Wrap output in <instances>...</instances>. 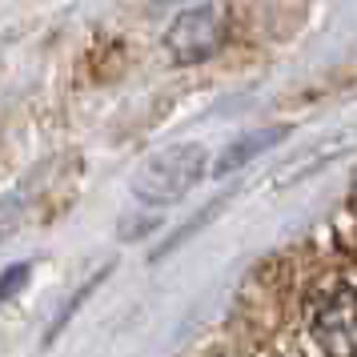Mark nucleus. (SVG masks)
Wrapping results in <instances>:
<instances>
[{
  "mask_svg": "<svg viewBox=\"0 0 357 357\" xmlns=\"http://www.w3.org/2000/svg\"><path fill=\"white\" fill-rule=\"evenodd\" d=\"M153 4H169V0H153Z\"/></svg>",
  "mask_w": 357,
  "mask_h": 357,
  "instance_id": "423d86ee",
  "label": "nucleus"
},
{
  "mask_svg": "<svg viewBox=\"0 0 357 357\" xmlns=\"http://www.w3.org/2000/svg\"><path fill=\"white\" fill-rule=\"evenodd\" d=\"M281 137H285V125H273V129H261V132H249V137H241L237 145H229L225 153L217 157V177H225V173H237L245 161H253L257 153L273 149Z\"/></svg>",
  "mask_w": 357,
  "mask_h": 357,
  "instance_id": "20e7f679",
  "label": "nucleus"
},
{
  "mask_svg": "<svg viewBox=\"0 0 357 357\" xmlns=\"http://www.w3.org/2000/svg\"><path fill=\"white\" fill-rule=\"evenodd\" d=\"M205 177V149L201 145H169L137 165L132 197L141 205H173Z\"/></svg>",
  "mask_w": 357,
  "mask_h": 357,
  "instance_id": "f257e3e1",
  "label": "nucleus"
},
{
  "mask_svg": "<svg viewBox=\"0 0 357 357\" xmlns=\"http://www.w3.org/2000/svg\"><path fill=\"white\" fill-rule=\"evenodd\" d=\"M221 45H225V13L217 4H197L189 13H181L165 33V49L177 65L209 61Z\"/></svg>",
  "mask_w": 357,
  "mask_h": 357,
  "instance_id": "f03ea898",
  "label": "nucleus"
},
{
  "mask_svg": "<svg viewBox=\"0 0 357 357\" xmlns=\"http://www.w3.org/2000/svg\"><path fill=\"white\" fill-rule=\"evenodd\" d=\"M313 341L325 357H357V293L337 289L313 317Z\"/></svg>",
  "mask_w": 357,
  "mask_h": 357,
  "instance_id": "7ed1b4c3",
  "label": "nucleus"
},
{
  "mask_svg": "<svg viewBox=\"0 0 357 357\" xmlns=\"http://www.w3.org/2000/svg\"><path fill=\"white\" fill-rule=\"evenodd\" d=\"M24 281H29V265H8L4 277H0V305H4L17 289H24Z\"/></svg>",
  "mask_w": 357,
  "mask_h": 357,
  "instance_id": "39448f33",
  "label": "nucleus"
}]
</instances>
